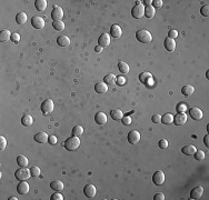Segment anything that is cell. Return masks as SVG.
Returning <instances> with one entry per match:
<instances>
[{
    "label": "cell",
    "instance_id": "1",
    "mask_svg": "<svg viewBox=\"0 0 209 200\" xmlns=\"http://www.w3.org/2000/svg\"><path fill=\"white\" fill-rule=\"evenodd\" d=\"M64 146L68 151H75V150H77L80 146L79 137L72 136V137H70V138H68L66 141H65Z\"/></svg>",
    "mask_w": 209,
    "mask_h": 200
},
{
    "label": "cell",
    "instance_id": "2",
    "mask_svg": "<svg viewBox=\"0 0 209 200\" xmlns=\"http://www.w3.org/2000/svg\"><path fill=\"white\" fill-rule=\"evenodd\" d=\"M136 38L139 42L141 43H149L152 41V36L151 33L146 29H140L136 32Z\"/></svg>",
    "mask_w": 209,
    "mask_h": 200
},
{
    "label": "cell",
    "instance_id": "3",
    "mask_svg": "<svg viewBox=\"0 0 209 200\" xmlns=\"http://www.w3.org/2000/svg\"><path fill=\"white\" fill-rule=\"evenodd\" d=\"M15 177H16L17 180H20V181H25V180H28V179L31 177V172H30V169L22 168L20 167L19 169H17L16 172H15Z\"/></svg>",
    "mask_w": 209,
    "mask_h": 200
},
{
    "label": "cell",
    "instance_id": "4",
    "mask_svg": "<svg viewBox=\"0 0 209 200\" xmlns=\"http://www.w3.org/2000/svg\"><path fill=\"white\" fill-rule=\"evenodd\" d=\"M131 15L135 19H140L143 16H145V7L143 5H136L134 8L131 9Z\"/></svg>",
    "mask_w": 209,
    "mask_h": 200
},
{
    "label": "cell",
    "instance_id": "5",
    "mask_svg": "<svg viewBox=\"0 0 209 200\" xmlns=\"http://www.w3.org/2000/svg\"><path fill=\"white\" fill-rule=\"evenodd\" d=\"M53 101L50 100V99H47L41 104V111H43V115H49L53 111Z\"/></svg>",
    "mask_w": 209,
    "mask_h": 200
},
{
    "label": "cell",
    "instance_id": "6",
    "mask_svg": "<svg viewBox=\"0 0 209 200\" xmlns=\"http://www.w3.org/2000/svg\"><path fill=\"white\" fill-rule=\"evenodd\" d=\"M140 133L137 130H131L128 133V142L131 144H137L138 142L140 141Z\"/></svg>",
    "mask_w": 209,
    "mask_h": 200
},
{
    "label": "cell",
    "instance_id": "7",
    "mask_svg": "<svg viewBox=\"0 0 209 200\" xmlns=\"http://www.w3.org/2000/svg\"><path fill=\"white\" fill-rule=\"evenodd\" d=\"M62 17H64L62 9L60 7H58V6H55L52 11H51V18H52V20L53 21H60L61 19H62Z\"/></svg>",
    "mask_w": 209,
    "mask_h": 200
},
{
    "label": "cell",
    "instance_id": "8",
    "mask_svg": "<svg viewBox=\"0 0 209 200\" xmlns=\"http://www.w3.org/2000/svg\"><path fill=\"white\" fill-rule=\"evenodd\" d=\"M189 115L193 120H201L204 117V112L198 107H193L191 109H189Z\"/></svg>",
    "mask_w": 209,
    "mask_h": 200
},
{
    "label": "cell",
    "instance_id": "9",
    "mask_svg": "<svg viewBox=\"0 0 209 200\" xmlns=\"http://www.w3.org/2000/svg\"><path fill=\"white\" fill-rule=\"evenodd\" d=\"M187 122V116L186 113H181V112H178L177 115L174 116V123L178 127H181L185 123Z\"/></svg>",
    "mask_w": 209,
    "mask_h": 200
},
{
    "label": "cell",
    "instance_id": "10",
    "mask_svg": "<svg viewBox=\"0 0 209 200\" xmlns=\"http://www.w3.org/2000/svg\"><path fill=\"white\" fill-rule=\"evenodd\" d=\"M152 181L156 186H160L165 182V173L161 170H158L152 176Z\"/></svg>",
    "mask_w": 209,
    "mask_h": 200
},
{
    "label": "cell",
    "instance_id": "11",
    "mask_svg": "<svg viewBox=\"0 0 209 200\" xmlns=\"http://www.w3.org/2000/svg\"><path fill=\"white\" fill-rule=\"evenodd\" d=\"M31 24H32V27H34V29H43V27H45V20L39 16L32 17Z\"/></svg>",
    "mask_w": 209,
    "mask_h": 200
},
{
    "label": "cell",
    "instance_id": "12",
    "mask_svg": "<svg viewBox=\"0 0 209 200\" xmlns=\"http://www.w3.org/2000/svg\"><path fill=\"white\" fill-rule=\"evenodd\" d=\"M84 193L87 198H93L97 193V189H96V187L93 184H89L84 188Z\"/></svg>",
    "mask_w": 209,
    "mask_h": 200
},
{
    "label": "cell",
    "instance_id": "13",
    "mask_svg": "<svg viewBox=\"0 0 209 200\" xmlns=\"http://www.w3.org/2000/svg\"><path fill=\"white\" fill-rule=\"evenodd\" d=\"M17 191H18L19 195H27L29 192V184L28 182L25 180V181H20L17 186Z\"/></svg>",
    "mask_w": 209,
    "mask_h": 200
},
{
    "label": "cell",
    "instance_id": "14",
    "mask_svg": "<svg viewBox=\"0 0 209 200\" xmlns=\"http://www.w3.org/2000/svg\"><path fill=\"white\" fill-rule=\"evenodd\" d=\"M98 43L100 47H102V48H106V47H108L109 45H110V36L108 35V33H102V35L99 37L98 39Z\"/></svg>",
    "mask_w": 209,
    "mask_h": 200
},
{
    "label": "cell",
    "instance_id": "15",
    "mask_svg": "<svg viewBox=\"0 0 209 200\" xmlns=\"http://www.w3.org/2000/svg\"><path fill=\"white\" fill-rule=\"evenodd\" d=\"M202 193H204V188L200 186L196 187V188H193V190H191L190 192V199H200L201 196H202Z\"/></svg>",
    "mask_w": 209,
    "mask_h": 200
},
{
    "label": "cell",
    "instance_id": "16",
    "mask_svg": "<svg viewBox=\"0 0 209 200\" xmlns=\"http://www.w3.org/2000/svg\"><path fill=\"white\" fill-rule=\"evenodd\" d=\"M122 35V30L121 28H120L118 24H112L110 28V36L111 37L116 38V39H118V38H120Z\"/></svg>",
    "mask_w": 209,
    "mask_h": 200
},
{
    "label": "cell",
    "instance_id": "17",
    "mask_svg": "<svg viewBox=\"0 0 209 200\" xmlns=\"http://www.w3.org/2000/svg\"><path fill=\"white\" fill-rule=\"evenodd\" d=\"M95 121L96 123H98L99 126H103L107 123V116L103 112H97L95 116Z\"/></svg>",
    "mask_w": 209,
    "mask_h": 200
},
{
    "label": "cell",
    "instance_id": "18",
    "mask_svg": "<svg viewBox=\"0 0 209 200\" xmlns=\"http://www.w3.org/2000/svg\"><path fill=\"white\" fill-rule=\"evenodd\" d=\"M48 139H49V136L46 132H38L37 135H34V141L38 144H46Z\"/></svg>",
    "mask_w": 209,
    "mask_h": 200
},
{
    "label": "cell",
    "instance_id": "19",
    "mask_svg": "<svg viewBox=\"0 0 209 200\" xmlns=\"http://www.w3.org/2000/svg\"><path fill=\"white\" fill-rule=\"evenodd\" d=\"M164 46L168 51H174L176 49V41L170 38H166L164 41Z\"/></svg>",
    "mask_w": 209,
    "mask_h": 200
},
{
    "label": "cell",
    "instance_id": "20",
    "mask_svg": "<svg viewBox=\"0 0 209 200\" xmlns=\"http://www.w3.org/2000/svg\"><path fill=\"white\" fill-rule=\"evenodd\" d=\"M196 147L193 144H187L184 148H181V152L185 153L186 156H193V153L196 152Z\"/></svg>",
    "mask_w": 209,
    "mask_h": 200
},
{
    "label": "cell",
    "instance_id": "21",
    "mask_svg": "<svg viewBox=\"0 0 209 200\" xmlns=\"http://www.w3.org/2000/svg\"><path fill=\"white\" fill-rule=\"evenodd\" d=\"M95 90L97 93H106L108 91V86L105 82H97L95 86Z\"/></svg>",
    "mask_w": 209,
    "mask_h": 200
},
{
    "label": "cell",
    "instance_id": "22",
    "mask_svg": "<svg viewBox=\"0 0 209 200\" xmlns=\"http://www.w3.org/2000/svg\"><path fill=\"white\" fill-rule=\"evenodd\" d=\"M193 91H195V88H193L191 85H185L183 88H181V93H183L185 97H190L193 93Z\"/></svg>",
    "mask_w": 209,
    "mask_h": 200
},
{
    "label": "cell",
    "instance_id": "23",
    "mask_svg": "<svg viewBox=\"0 0 209 200\" xmlns=\"http://www.w3.org/2000/svg\"><path fill=\"white\" fill-rule=\"evenodd\" d=\"M57 43L60 47H68L70 45V39L67 36H60L57 38Z\"/></svg>",
    "mask_w": 209,
    "mask_h": 200
},
{
    "label": "cell",
    "instance_id": "24",
    "mask_svg": "<svg viewBox=\"0 0 209 200\" xmlns=\"http://www.w3.org/2000/svg\"><path fill=\"white\" fill-rule=\"evenodd\" d=\"M34 7H36V9H37L38 11L43 12V11H45L46 8H47V1H46V0H36V1H34Z\"/></svg>",
    "mask_w": 209,
    "mask_h": 200
},
{
    "label": "cell",
    "instance_id": "25",
    "mask_svg": "<svg viewBox=\"0 0 209 200\" xmlns=\"http://www.w3.org/2000/svg\"><path fill=\"white\" fill-rule=\"evenodd\" d=\"M50 188L55 191H61L64 190V182L60 180H53L50 184Z\"/></svg>",
    "mask_w": 209,
    "mask_h": 200
},
{
    "label": "cell",
    "instance_id": "26",
    "mask_svg": "<svg viewBox=\"0 0 209 200\" xmlns=\"http://www.w3.org/2000/svg\"><path fill=\"white\" fill-rule=\"evenodd\" d=\"M150 79H152V75H151L150 72H141L140 75H139V80L143 85H147Z\"/></svg>",
    "mask_w": 209,
    "mask_h": 200
},
{
    "label": "cell",
    "instance_id": "27",
    "mask_svg": "<svg viewBox=\"0 0 209 200\" xmlns=\"http://www.w3.org/2000/svg\"><path fill=\"white\" fill-rule=\"evenodd\" d=\"M11 35H12V33H10V31H9L8 29L2 30V31L0 32V41H1V42H6V41L10 40Z\"/></svg>",
    "mask_w": 209,
    "mask_h": 200
},
{
    "label": "cell",
    "instance_id": "28",
    "mask_svg": "<svg viewBox=\"0 0 209 200\" xmlns=\"http://www.w3.org/2000/svg\"><path fill=\"white\" fill-rule=\"evenodd\" d=\"M110 116L114 120H121L124 118V113L120 109H114L110 111Z\"/></svg>",
    "mask_w": 209,
    "mask_h": 200
},
{
    "label": "cell",
    "instance_id": "29",
    "mask_svg": "<svg viewBox=\"0 0 209 200\" xmlns=\"http://www.w3.org/2000/svg\"><path fill=\"white\" fill-rule=\"evenodd\" d=\"M32 123H34V118L30 115H25L21 118V125L25 126V127H30Z\"/></svg>",
    "mask_w": 209,
    "mask_h": 200
},
{
    "label": "cell",
    "instance_id": "30",
    "mask_svg": "<svg viewBox=\"0 0 209 200\" xmlns=\"http://www.w3.org/2000/svg\"><path fill=\"white\" fill-rule=\"evenodd\" d=\"M116 79L117 78L114 73H108L103 78V82L106 83V85H115L116 83Z\"/></svg>",
    "mask_w": 209,
    "mask_h": 200
},
{
    "label": "cell",
    "instance_id": "31",
    "mask_svg": "<svg viewBox=\"0 0 209 200\" xmlns=\"http://www.w3.org/2000/svg\"><path fill=\"white\" fill-rule=\"evenodd\" d=\"M16 22L18 24H25L27 22V15L25 12H19L16 16Z\"/></svg>",
    "mask_w": 209,
    "mask_h": 200
},
{
    "label": "cell",
    "instance_id": "32",
    "mask_svg": "<svg viewBox=\"0 0 209 200\" xmlns=\"http://www.w3.org/2000/svg\"><path fill=\"white\" fill-rule=\"evenodd\" d=\"M17 163H18L19 167L26 168L29 162H28V159H27V157H25V156H18V157H17Z\"/></svg>",
    "mask_w": 209,
    "mask_h": 200
},
{
    "label": "cell",
    "instance_id": "33",
    "mask_svg": "<svg viewBox=\"0 0 209 200\" xmlns=\"http://www.w3.org/2000/svg\"><path fill=\"white\" fill-rule=\"evenodd\" d=\"M161 122L164 125H170L174 122V116L171 113H166L161 117Z\"/></svg>",
    "mask_w": 209,
    "mask_h": 200
},
{
    "label": "cell",
    "instance_id": "34",
    "mask_svg": "<svg viewBox=\"0 0 209 200\" xmlns=\"http://www.w3.org/2000/svg\"><path fill=\"white\" fill-rule=\"evenodd\" d=\"M118 69L121 73H128L129 72V66H128L126 62L124 61H119L118 62Z\"/></svg>",
    "mask_w": 209,
    "mask_h": 200
},
{
    "label": "cell",
    "instance_id": "35",
    "mask_svg": "<svg viewBox=\"0 0 209 200\" xmlns=\"http://www.w3.org/2000/svg\"><path fill=\"white\" fill-rule=\"evenodd\" d=\"M155 12H156V11H155V8L152 6H148V7L145 8V16L148 19L152 18V17L155 16Z\"/></svg>",
    "mask_w": 209,
    "mask_h": 200
},
{
    "label": "cell",
    "instance_id": "36",
    "mask_svg": "<svg viewBox=\"0 0 209 200\" xmlns=\"http://www.w3.org/2000/svg\"><path fill=\"white\" fill-rule=\"evenodd\" d=\"M52 27L53 29L57 30V31H62L65 29V22L62 20H60V21H53Z\"/></svg>",
    "mask_w": 209,
    "mask_h": 200
},
{
    "label": "cell",
    "instance_id": "37",
    "mask_svg": "<svg viewBox=\"0 0 209 200\" xmlns=\"http://www.w3.org/2000/svg\"><path fill=\"white\" fill-rule=\"evenodd\" d=\"M82 133H84V128L81 126H76V127L72 128V136L80 137L82 136Z\"/></svg>",
    "mask_w": 209,
    "mask_h": 200
},
{
    "label": "cell",
    "instance_id": "38",
    "mask_svg": "<svg viewBox=\"0 0 209 200\" xmlns=\"http://www.w3.org/2000/svg\"><path fill=\"white\" fill-rule=\"evenodd\" d=\"M193 157L197 161H202L205 159V152L202 150H196V152L193 153Z\"/></svg>",
    "mask_w": 209,
    "mask_h": 200
},
{
    "label": "cell",
    "instance_id": "39",
    "mask_svg": "<svg viewBox=\"0 0 209 200\" xmlns=\"http://www.w3.org/2000/svg\"><path fill=\"white\" fill-rule=\"evenodd\" d=\"M30 172H31V177H39L40 176V168L38 166H32L30 168Z\"/></svg>",
    "mask_w": 209,
    "mask_h": 200
},
{
    "label": "cell",
    "instance_id": "40",
    "mask_svg": "<svg viewBox=\"0 0 209 200\" xmlns=\"http://www.w3.org/2000/svg\"><path fill=\"white\" fill-rule=\"evenodd\" d=\"M7 147V139L3 136H0V151H3Z\"/></svg>",
    "mask_w": 209,
    "mask_h": 200
},
{
    "label": "cell",
    "instance_id": "41",
    "mask_svg": "<svg viewBox=\"0 0 209 200\" xmlns=\"http://www.w3.org/2000/svg\"><path fill=\"white\" fill-rule=\"evenodd\" d=\"M200 13L204 17H208L209 16V6L208 5L202 6V7H201V9H200Z\"/></svg>",
    "mask_w": 209,
    "mask_h": 200
},
{
    "label": "cell",
    "instance_id": "42",
    "mask_svg": "<svg viewBox=\"0 0 209 200\" xmlns=\"http://www.w3.org/2000/svg\"><path fill=\"white\" fill-rule=\"evenodd\" d=\"M126 82H127V80H126V78H125V77H122V76H119V77H117L116 83L118 86H124V85H126Z\"/></svg>",
    "mask_w": 209,
    "mask_h": 200
},
{
    "label": "cell",
    "instance_id": "43",
    "mask_svg": "<svg viewBox=\"0 0 209 200\" xmlns=\"http://www.w3.org/2000/svg\"><path fill=\"white\" fill-rule=\"evenodd\" d=\"M158 146H159V148H161V149H167V148H168V141H167V139H161V140H159Z\"/></svg>",
    "mask_w": 209,
    "mask_h": 200
},
{
    "label": "cell",
    "instance_id": "44",
    "mask_svg": "<svg viewBox=\"0 0 209 200\" xmlns=\"http://www.w3.org/2000/svg\"><path fill=\"white\" fill-rule=\"evenodd\" d=\"M177 37H178V31H177V30H175V29L169 30V32H168V38L175 40V38H177Z\"/></svg>",
    "mask_w": 209,
    "mask_h": 200
},
{
    "label": "cell",
    "instance_id": "45",
    "mask_svg": "<svg viewBox=\"0 0 209 200\" xmlns=\"http://www.w3.org/2000/svg\"><path fill=\"white\" fill-rule=\"evenodd\" d=\"M11 41L12 42H15V43H18L19 41H20V35L19 33H17V32H15V33H12L11 35Z\"/></svg>",
    "mask_w": 209,
    "mask_h": 200
},
{
    "label": "cell",
    "instance_id": "46",
    "mask_svg": "<svg viewBox=\"0 0 209 200\" xmlns=\"http://www.w3.org/2000/svg\"><path fill=\"white\" fill-rule=\"evenodd\" d=\"M51 200H62L64 199V197H62V195L61 193H59V191H57L56 193H53V195H51Z\"/></svg>",
    "mask_w": 209,
    "mask_h": 200
},
{
    "label": "cell",
    "instance_id": "47",
    "mask_svg": "<svg viewBox=\"0 0 209 200\" xmlns=\"http://www.w3.org/2000/svg\"><path fill=\"white\" fill-rule=\"evenodd\" d=\"M177 110L178 112H181V113H185V111L187 110V106L185 104H179L177 106Z\"/></svg>",
    "mask_w": 209,
    "mask_h": 200
},
{
    "label": "cell",
    "instance_id": "48",
    "mask_svg": "<svg viewBox=\"0 0 209 200\" xmlns=\"http://www.w3.org/2000/svg\"><path fill=\"white\" fill-rule=\"evenodd\" d=\"M151 121L154 123H159L161 122V116L160 115H154L151 117Z\"/></svg>",
    "mask_w": 209,
    "mask_h": 200
},
{
    "label": "cell",
    "instance_id": "49",
    "mask_svg": "<svg viewBox=\"0 0 209 200\" xmlns=\"http://www.w3.org/2000/svg\"><path fill=\"white\" fill-rule=\"evenodd\" d=\"M121 121H122V123H124L125 126L131 125V118H130L129 116H126V117H124L121 119Z\"/></svg>",
    "mask_w": 209,
    "mask_h": 200
},
{
    "label": "cell",
    "instance_id": "50",
    "mask_svg": "<svg viewBox=\"0 0 209 200\" xmlns=\"http://www.w3.org/2000/svg\"><path fill=\"white\" fill-rule=\"evenodd\" d=\"M152 7L154 8H161L162 7V0H155L152 1Z\"/></svg>",
    "mask_w": 209,
    "mask_h": 200
},
{
    "label": "cell",
    "instance_id": "51",
    "mask_svg": "<svg viewBox=\"0 0 209 200\" xmlns=\"http://www.w3.org/2000/svg\"><path fill=\"white\" fill-rule=\"evenodd\" d=\"M48 142H49L50 144H57V137H56V136H49Z\"/></svg>",
    "mask_w": 209,
    "mask_h": 200
},
{
    "label": "cell",
    "instance_id": "52",
    "mask_svg": "<svg viewBox=\"0 0 209 200\" xmlns=\"http://www.w3.org/2000/svg\"><path fill=\"white\" fill-rule=\"evenodd\" d=\"M155 200H165V195L161 193V192H159V193H156L154 197Z\"/></svg>",
    "mask_w": 209,
    "mask_h": 200
},
{
    "label": "cell",
    "instance_id": "53",
    "mask_svg": "<svg viewBox=\"0 0 209 200\" xmlns=\"http://www.w3.org/2000/svg\"><path fill=\"white\" fill-rule=\"evenodd\" d=\"M204 144H205V146H206V147H209V136H208V135H206V136H205Z\"/></svg>",
    "mask_w": 209,
    "mask_h": 200
},
{
    "label": "cell",
    "instance_id": "54",
    "mask_svg": "<svg viewBox=\"0 0 209 200\" xmlns=\"http://www.w3.org/2000/svg\"><path fill=\"white\" fill-rule=\"evenodd\" d=\"M143 3H145L147 7H148V6L152 5V1H151V0H143Z\"/></svg>",
    "mask_w": 209,
    "mask_h": 200
},
{
    "label": "cell",
    "instance_id": "55",
    "mask_svg": "<svg viewBox=\"0 0 209 200\" xmlns=\"http://www.w3.org/2000/svg\"><path fill=\"white\" fill-rule=\"evenodd\" d=\"M102 47H100V46H97V47H96L95 48V51L96 52H101V51H102Z\"/></svg>",
    "mask_w": 209,
    "mask_h": 200
},
{
    "label": "cell",
    "instance_id": "56",
    "mask_svg": "<svg viewBox=\"0 0 209 200\" xmlns=\"http://www.w3.org/2000/svg\"><path fill=\"white\" fill-rule=\"evenodd\" d=\"M9 200H17V198L16 197H10L9 198Z\"/></svg>",
    "mask_w": 209,
    "mask_h": 200
}]
</instances>
